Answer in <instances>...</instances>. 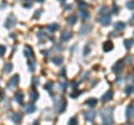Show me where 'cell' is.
Instances as JSON below:
<instances>
[{
    "mask_svg": "<svg viewBox=\"0 0 134 125\" xmlns=\"http://www.w3.org/2000/svg\"><path fill=\"white\" fill-rule=\"evenodd\" d=\"M113 107H106L104 109L100 111V117H102V121L103 123L108 125V124H112L114 122L113 120Z\"/></svg>",
    "mask_w": 134,
    "mask_h": 125,
    "instance_id": "cell-1",
    "label": "cell"
},
{
    "mask_svg": "<svg viewBox=\"0 0 134 125\" xmlns=\"http://www.w3.org/2000/svg\"><path fill=\"white\" fill-rule=\"evenodd\" d=\"M16 24H17L16 17H15L14 15H10V16H9L5 21V27L6 28H8V29H10V28H13Z\"/></svg>",
    "mask_w": 134,
    "mask_h": 125,
    "instance_id": "cell-2",
    "label": "cell"
},
{
    "mask_svg": "<svg viewBox=\"0 0 134 125\" xmlns=\"http://www.w3.org/2000/svg\"><path fill=\"white\" fill-rule=\"evenodd\" d=\"M98 21L100 22V25L102 26H108L109 24H111V16H109V14H104V15H100V17H99V19Z\"/></svg>",
    "mask_w": 134,
    "mask_h": 125,
    "instance_id": "cell-3",
    "label": "cell"
},
{
    "mask_svg": "<svg viewBox=\"0 0 134 125\" xmlns=\"http://www.w3.org/2000/svg\"><path fill=\"white\" fill-rule=\"evenodd\" d=\"M96 117V112L94 109H90V111L84 112V118L87 122H93Z\"/></svg>",
    "mask_w": 134,
    "mask_h": 125,
    "instance_id": "cell-4",
    "label": "cell"
},
{
    "mask_svg": "<svg viewBox=\"0 0 134 125\" xmlns=\"http://www.w3.org/2000/svg\"><path fill=\"white\" fill-rule=\"evenodd\" d=\"M18 83H19V75H15L14 77H11L10 82L8 83V88L9 89H13L14 87H16Z\"/></svg>",
    "mask_w": 134,
    "mask_h": 125,
    "instance_id": "cell-5",
    "label": "cell"
},
{
    "mask_svg": "<svg viewBox=\"0 0 134 125\" xmlns=\"http://www.w3.org/2000/svg\"><path fill=\"white\" fill-rule=\"evenodd\" d=\"M113 90L112 89H109V90H107L104 95L102 96V98H100V100H102L103 103H106V102H108V100H111L112 99V97H113Z\"/></svg>",
    "mask_w": 134,
    "mask_h": 125,
    "instance_id": "cell-6",
    "label": "cell"
},
{
    "mask_svg": "<svg viewBox=\"0 0 134 125\" xmlns=\"http://www.w3.org/2000/svg\"><path fill=\"white\" fill-rule=\"evenodd\" d=\"M113 48H114V45H113V42L112 41H105L104 44H103V50L105 51V53H108V51H111V50H113Z\"/></svg>",
    "mask_w": 134,
    "mask_h": 125,
    "instance_id": "cell-7",
    "label": "cell"
},
{
    "mask_svg": "<svg viewBox=\"0 0 134 125\" xmlns=\"http://www.w3.org/2000/svg\"><path fill=\"white\" fill-rule=\"evenodd\" d=\"M15 100L18 103V104L23 105L24 103V93L23 92H17L15 94Z\"/></svg>",
    "mask_w": 134,
    "mask_h": 125,
    "instance_id": "cell-8",
    "label": "cell"
},
{
    "mask_svg": "<svg viewBox=\"0 0 134 125\" xmlns=\"http://www.w3.org/2000/svg\"><path fill=\"white\" fill-rule=\"evenodd\" d=\"M21 120H23V115L20 114V113H14L13 115H11V121L14 122V123H20Z\"/></svg>",
    "mask_w": 134,
    "mask_h": 125,
    "instance_id": "cell-9",
    "label": "cell"
},
{
    "mask_svg": "<svg viewBox=\"0 0 134 125\" xmlns=\"http://www.w3.org/2000/svg\"><path fill=\"white\" fill-rule=\"evenodd\" d=\"M122 67H123V62H117L115 63L113 67H112V71H113V73H120L122 71Z\"/></svg>",
    "mask_w": 134,
    "mask_h": 125,
    "instance_id": "cell-10",
    "label": "cell"
},
{
    "mask_svg": "<svg viewBox=\"0 0 134 125\" xmlns=\"http://www.w3.org/2000/svg\"><path fill=\"white\" fill-rule=\"evenodd\" d=\"M92 30V27H91L90 25H85V26H83L81 28V30H80V35L81 36H84V35H87L88 32Z\"/></svg>",
    "mask_w": 134,
    "mask_h": 125,
    "instance_id": "cell-11",
    "label": "cell"
},
{
    "mask_svg": "<svg viewBox=\"0 0 134 125\" xmlns=\"http://www.w3.org/2000/svg\"><path fill=\"white\" fill-rule=\"evenodd\" d=\"M72 38V32L71 31H63V33L60 35V39L63 41H68Z\"/></svg>",
    "mask_w": 134,
    "mask_h": 125,
    "instance_id": "cell-12",
    "label": "cell"
},
{
    "mask_svg": "<svg viewBox=\"0 0 134 125\" xmlns=\"http://www.w3.org/2000/svg\"><path fill=\"white\" fill-rule=\"evenodd\" d=\"M24 111H25L26 113H28V114H30V113H34L36 111V106L34 104H28V105H25L24 106Z\"/></svg>",
    "mask_w": 134,
    "mask_h": 125,
    "instance_id": "cell-13",
    "label": "cell"
},
{
    "mask_svg": "<svg viewBox=\"0 0 134 125\" xmlns=\"http://www.w3.org/2000/svg\"><path fill=\"white\" fill-rule=\"evenodd\" d=\"M24 55H25V57H27V58H29V57H34L32 49L29 46H26L25 47V51H24Z\"/></svg>",
    "mask_w": 134,
    "mask_h": 125,
    "instance_id": "cell-14",
    "label": "cell"
},
{
    "mask_svg": "<svg viewBox=\"0 0 134 125\" xmlns=\"http://www.w3.org/2000/svg\"><path fill=\"white\" fill-rule=\"evenodd\" d=\"M132 116H133V105L131 104L126 107V118L130 120V118H132Z\"/></svg>",
    "mask_w": 134,
    "mask_h": 125,
    "instance_id": "cell-15",
    "label": "cell"
},
{
    "mask_svg": "<svg viewBox=\"0 0 134 125\" xmlns=\"http://www.w3.org/2000/svg\"><path fill=\"white\" fill-rule=\"evenodd\" d=\"M76 21H77V16H75V15H72V16H69L68 18H67V24L71 25V26L75 25Z\"/></svg>",
    "mask_w": 134,
    "mask_h": 125,
    "instance_id": "cell-16",
    "label": "cell"
},
{
    "mask_svg": "<svg viewBox=\"0 0 134 125\" xmlns=\"http://www.w3.org/2000/svg\"><path fill=\"white\" fill-rule=\"evenodd\" d=\"M85 104H86L87 106H90V107H94V106L97 104V99L94 98V97H92V98L87 99L86 102H85Z\"/></svg>",
    "mask_w": 134,
    "mask_h": 125,
    "instance_id": "cell-17",
    "label": "cell"
},
{
    "mask_svg": "<svg viewBox=\"0 0 134 125\" xmlns=\"http://www.w3.org/2000/svg\"><path fill=\"white\" fill-rule=\"evenodd\" d=\"M29 96H30V97H29V98H30V100H31V102H35V100H37V99H38V97H39V94H38V92H37V90H35V89H34L32 92L30 93V95H29Z\"/></svg>",
    "mask_w": 134,
    "mask_h": 125,
    "instance_id": "cell-18",
    "label": "cell"
},
{
    "mask_svg": "<svg viewBox=\"0 0 134 125\" xmlns=\"http://www.w3.org/2000/svg\"><path fill=\"white\" fill-rule=\"evenodd\" d=\"M80 14L84 20H87L88 18H90V14H88V11L86 9H80Z\"/></svg>",
    "mask_w": 134,
    "mask_h": 125,
    "instance_id": "cell-19",
    "label": "cell"
},
{
    "mask_svg": "<svg viewBox=\"0 0 134 125\" xmlns=\"http://www.w3.org/2000/svg\"><path fill=\"white\" fill-rule=\"evenodd\" d=\"M114 28H115V30H123L125 28V24L122 22V21H117L114 25Z\"/></svg>",
    "mask_w": 134,
    "mask_h": 125,
    "instance_id": "cell-20",
    "label": "cell"
},
{
    "mask_svg": "<svg viewBox=\"0 0 134 125\" xmlns=\"http://www.w3.org/2000/svg\"><path fill=\"white\" fill-rule=\"evenodd\" d=\"M58 28H59L58 24H51V25H49V26L47 27V29L49 30L50 32H55V31H56V30L58 29Z\"/></svg>",
    "mask_w": 134,
    "mask_h": 125,
    "instance_id": "cell-21",
    "label": "cell"
},
{
    "mask_svg": "<svg viewBox=\"0 0 134 125\" xmlns=\"http://www.w3.org/2000/svg\"><path fill=\"white\" fill-rule=\"evenodd\" d=\"M60 107L58 108V113H63L64 111L66 109V106H67V102L66 100H62V103H60Z\"/></svg>",
    "mask_w": 134,
    "mask_h": 125,
    "instance_id": "cell-22",
    "label": "cell"
},
{
    "mask_svg": "<svg viewBox=\"0 0 134 125\" xmlns=\"http://www.w3.org/2000/svg\"><path fill=\"white\" fill-rule=\"evenodd\" d=\"M132 44H133V39H126L125 41H124V46H125L126 49H130L131 47H132Z\"/></svg>",
    "mask_w": 134,
    "mask_h": 125,
    "instance_id": "cell-23",
    "label": "cell"
},
{
    "mask_svg": "<svg viewBox=\"0 0 134 125\" xmlns=\"http://www.w3.org/2000/svg\"><path fill=\"white\" fill-rule=\"evenodd\" d=\"M53 86H54V83H53V82H47V83L45 84L44 88H45L46 90H51V89H53Z\"/></svg>",
    "mask_w": 134,
    "mask_h": 125,
    "instance_id": "cell-24",
    "label": "cell"
},
{
    "mask_svg": "<svg viewBox=\"0 0 134 125\" xmlns=\"http://www.w3.org/2000/svg\"><path fill=\"white\" fill-rule=\"evenodd\" d=\"M11 71H13V64H11V63H7L5 65V72L6 73H10Z\"/></svg>",
    "mask_w": 134,
    "mask_h": 125,
    "instance_id": "cell-25",
    "label": "cell"
},
{
    "mask_svg": "<svg viewBox=\"0 0 134 125\" xmlns=\"http://www.w3.org/2000/svg\"><path fill=\"white\" fill-rule=\"evenodd\" d=\"M126 7H127V9H130V10H133L134 9V0L126 1Z\"/></svg>",
    "mask_w": 134,
    "mask_h": 125,
    "instance_id": "cell-26",
    "label": "cell"
},
{
    "mask_svg": "<svg viewBox=\"0 0 134 125\" xmlns=\"http://www.w3.org/2000/svg\"><path fill=\"white\" fill-rule=\"evenodd\" d=\"M62 62H63V57H55V58L53 59V63L55 64V65H60L62 64Z\"/></svg>",
    "mask_w": 134,
    "mask_h": 125,
    "instance_id": "cell-27",
    "label": "cell"
},
{
    "mask_svg": "<svg viewBox=\"0 0 134 125\" xmlns=\"http://www.w3.org/2000/svg\"><path fill=\"white\" fill-rule=\"evenodd\" d=\"M24 7H25L26 9H29L32 7V1L31 0H27V1L24 2Z\"/></svg>",
    "mask_w": 134,
    "mask_h": 125,
    "instance_id": "cell-28",
    "label": "cell"
},
{
    "mask_svg": "<svg viewBox=\"0 0 134 125\" xmlns=\"http://www.w3.org/2000/svg\"><path fill=\"white\" fill-rule=\"evenodd\" d=\"M81 94V90H78V89H76L75 88V90L71 94V97H73V98H77V96Z\"/></svg>",
    "mask_w": 134,
    "mask_h": 125,
    "instance_id": "cell-29",
    "label": "cell"
},
{
    "mask_svg": "<svg viewBox=\"0 0 134 125\" xmlns=\"http://www.w3.org/2000/svg\"><path fill=\"white\" fill-rule=\"evenodd\" d=\"M132 93H133V86H132V85H131V86H127L125 88V94H126V95H131Z\"/></svg>",
    "mask_w": 134,
    "mask_h": 125,
    "instance_id": "cell-30",
    "label": "cell"
},
{
    "mask_svg": "<svg viewBox=\"0 0 134 125\" xmlns=\"http://www.w3.org/2000/svg\"><path fill=\"white\" fill-rule=\"evenodd\" d=\"M90 53H91V46L90 45H86L84 47V55H88Z\"/></svg>",
    "mask_w": 134,
    "mask_h": 125,
    "instance_id": "cell-31",
    "label": "cell"
},
{
    "mask_svg": "<svg viewBox=\"0 0 134 125\" xmlns=\"http://www.w3.org/2000/svg\"><path fill=\"white\" fill-rule=\"evenodd\" d=\"M41 14H42V10H40V9H39V10H37V11L35 13V15H34V18H35V19H38V18L41 16Z\"/></svg>",
    "mask_w": 134,
    "mask_h": 125,
    "instance_id": "cell-32",
    "label": "cell"
},
{
    "mask_svg": "<svg viewBox=\"0 0 134 125\" xmlns=\"http://www.w3.org/2000/svg\"><path fill=\"white\" fill-rule=\"evenodd\" d=\"M68 124H71V125H75V124H77V118H76V117H72L71 120H69Z\"/></svg>",
    "mask_w": 134,
    "mask_h": 125,
    "instance_id": "cell-33",
    "label": "cell"
},
{
    "mask_svg": "<svg viewBox=\"0 0 134 125\" xmlns=\"http://www.w3.org/2000/svg\"><path fill=\"white\" fill-rule=\"evenodd\" d=\"M35 67H36V64H35V62L29 63V69H30V72H34V71H35Z\"/></svg>",
    "mask_w": 134,
    "mask_h": 125,
    "instance_id": "cell-34",
    "label": "cell"
},
{
    "mask_svg": "<svg viewBox=\"0 0 134 125\" xmlns=\"http://www.w3.org/2000/svg\"><path fill=\"white\" fill-rule=\"evenodd\" d=\"M6 53V47L5 46H0V57H2Z\"/></svg>",
    "mask_w": 134,
    "mask_h": 125,
    "instance_id": "cell-35",
    "label": "cell"
},
{
    "mask_svg": "<svg viewBox=\"0 0 134 125\" xmlns=\"http://www.w3.org/2000/svg\"><path fill=\"white\" fill-rule=\"evenodd\" d=\"M66 87H67V82H64V83L60 84V90H62V92H64V90L66 89Z\"/></svg>",
    "mask_w": 134,
    "mask_h": 125,
    "instance_id": "cell-36",
    "label": "cell"
},
{
    "mask_svg": "<svg viewBox=\"0 0 134 125\" xmlns=\"http://www.w3.org/2000/svg\"><path fill=\"white\" fill-rule=\"evenodd\" d=\"M99 14L100 15H104V14H107V7H102V8H100L99 9Z\"/></svg>",
    "mask_w": 134,
    "mask_h": 125,
    "instance_id": "cell-37",
    "label": "cell"
},
{
    "mask_svg": "<svg viewBox=\"0 0 134 125\" xmlns=\"http://www.w3.org/2000/svg\"><path fill=\"white\" fill-rule=\"evenodd\" d=\"M78 7H80V9H86V7H87V4L86 2H80V5H78Z\"/></svg>",
    "mask_w": 134,
    "mask_h": 125,
    "instance_id": "cell-38",
    "label": "cell"
},
{
    "mask_svg": "<svg viewBox=\"0 0 134 125\" xmlns=\"http://www.w3.org/2000/svg\"><path fill=\"white\" fill-rule=\"evenodd\" d=\"M88 77H90V73H88V72H86V73H85V74H84L83 76H82V81H86V79H87Z\"/></svg>",
    "mask_w": 134,
    "mask_h": 125,
    "instance_id": "cell-39",
    "label": "cell"
},
{
    "mask_svg": "<svg viewBox=\"0 0 134 125\" xmlns=\"http://www.w3.org/2000/svg\"><path fill=\"white\" fill-rule=\"evenodd\" d=\"M112 13L113 14H117L118 13V7L116 5H113V9H112Z\"/></svg>",
    "mask_w": 134,
    "mask_h": 125,
    "instance_id": "cell-40",
    "label": "cell"
},
{
    "mask_svg": "<svg viewBox=\"0 0 134 125\" xmlns=\"http://www.w3.org/2000/svg\"><path fill=\"white\" fill-rule=\"evenodd\" d=\"M38 38L45 39V38H46V36H45V33H44V32H39V33H38Z\"/></svg>",
    "mask_w": 134,
    "mask_h": 125,
    "instance_id": "cell-41",
    "label": "cell"
},
{
    "mask_svg": "<svg viewBox=\"0 0 134 125\" xmlns=\"http://www.w3.org/2000/svg\"><path fill=\"white\" fill-rule=\"evenodd\" d=\"M4 97H5V94H4V92H2L1 89H0V100L4 99Z\"/></svg>",
    "mask_w": 134,
    "mask_h": 125,
    "instance_id": "cell-42",
    "label": "cell"
},
{
    "mask_svg": "<svg viewBox=\"0 0 134 125\" xmlns=\"http://www.w3.org/2000/svg\"><path fill=\"white\" fill-rule=\"evenodd\" d=\"M64 9H65V10H71V9H72V5L65 6V7H64Z\"/></svg>",
    "mask_w": 134,
    "mask_h": 125,
    "instance_id": "cell-43",
    "label": "cell"
},
{
    "mask_svg": "<svg viewBox=\"0 0 134 125\" xmlns=\"http://www.w3.org/2000/svg\"><path fill=\"white\" fill-rule=\"evenodd\" d=\"M131 60H132V57H126V64H131Z\"/></svg>",
    "mask_w": 134,
    "mask_h": 125,
    "instance_id": "cell-44",
    "label": "cell"
},
{
    "mask_svg": "<svg viewBox=\"0 0 134 125\" xmlns=\"http://www.w3.org/2000/svg\"><path fill=\"white\" fill-rule=\"evenodd\" d=\"M34 84H35V85L38 84V77H35V78H34Z\"/></svg>",
    "mask_w": 134,
    "mask_h": 125,
    "instance_id": "cell-45",
    "label": "cell"
},
{
    "mask_svg": "<svg viewBox=\"0 0 134 125\" xmlns=\"http://www.w3.org/2000/svg\"><path fill=\"white\" fill-rule=\"evenodd\" d=\"M65 71H66V69H65V68H63V69H62V72H60V75H65Z\"/></svg>",
    "mask_w": 134,
    "mask_h": 125,
    "instance_id": "cell-46",
    "label": "cell"
},
{
    "mask_svg": "<svg viewBox=\"0 0 134 125\" xmlns=\"http://www.w3.org/2000/svg\"><path fill=\"white\" fill-rule=\"evenodd\" d=\"M10 38H15V35H14V33H10Z\"/></svg>",
    "mask_w": 134,
    "mask_h": 125,
    "instance_id": "cell-47",
    "label": "cell"
},
{
    "mask_svg": "<svg viewBox=\"0 0 134 125\" xmlns=\"http://www.w3.org/2000/svg\"><path fill=\"white\" fill-rule=\"evenodd\" d=\"M116 82H117V83H120V82H122V78H117Z\"/></svg>",
    "mask_w": 134,
    "mask_h": 125,
    "instance_id": "cell-48",
    "label": "cell"
},
{
    "mask_svg": "<svg viewBox=\"0 0 134 125\" xmlns=\"http://www.w3.org/2000/svg\"><path fill=\"white\" fill-rule=\"evenodd\" d=\"M37 1H38V2H44L45 0H37Z\"/></svg>",
    "mask_w": 134,
    "mask_h": 125,
    "instance_id": "cell-49",
    "label": "cell"
},
{
    "mask_svg": "<svg viewBox=\"0 0 134 125\" xmlns=\"http://www.w3.org/2000/svg\"><path fill=\"white\" fill-rule=\"evenodd\" d=\"M58 1H59V2H64V1H65V0H58Z\"/></svg>",
    "mask_w": 134,
    "mask_h": 125,
    "instance_id": "cell-50",
    "label": "cell"
}]
</instances>
